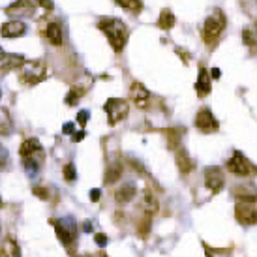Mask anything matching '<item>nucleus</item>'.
<instances>
[{
  "instance_id": "obj_42",
  "label": "nucleus",
  "mask_w": 257,
  "mask_h": 257,
  "mask_svg": "<svg viewBox=\"0 0 257 257\" xmlns=\"http://www.w3.org/2000/svg\"><path fill=\"white\" fill-rule=\"evenodd\" d=\"M81 257H90V255H81Z\"/></svg>"
},
{
  "instance_id": "obj_38",
  "label": "nucleus",
  "mask_w": 257,
  "mask_h": 257,
  "mask_svg": "<svg viewBox=\"0 0 257 257\" xmlns=\"http://www.w3.org/2000/svg\"><path fill=\"white\" fill-rule=\"evenodd\" d=\"M83 137H85V132H77V134H75V136H73L72 139L75 141V143H79V141H81Z\"/></svg>"
},
{
  "instance_id": "obj_14",
  "label": "nucleus",
  "mask_w": 257,
  "mask_h": 257,
  "mask_svg": "<svg viewBox=\"0 0 257 257\" xmlns=\"http://www.w3.org/2000/svg\"><path fill=\"white\" fill-rule=\"evenodd\" d=\"M130 96H132V101H134L139 109H145L149 105L150 92L141 85V83H134V85L130 86Z\"/></svg>"
},
{
  "instance_id": "obj_2",
  "label": "nucleus",
  "mask_w": 257,
  "mask_h": 257,
  "mask_svg": "<svg viewBox=\"0 0 257 257\" xmlns=\"http://www.w3.org/2000/svg\"><path fill=\"white\" fill-rule=\"evenodd\" d=\"M21 156H23V165H25V171L29 173L30 177H36L40 173V167L43 164V149L42 143L30 137L25 143L21 145Z\"/></svg>"
},
{
  "instance_id": "obj_16",
  "label": "nucleus",
  "mask_w": 257,
  "mask_h": 257,
  "mask_svg": "<svg viewBox=\"0 0 257 257\" xmlns=\"http://www.w3.org/2000/svg\"><path fill=\"white\" fill-rule=\"evenodd\" d=\"M45 38H47V42H49L53 47H60L62 42H64V34H62L60 23H57V21L49 23L47 29H45Z\"/></svg>"
},
{
  "instance_id": "obj_27",
  "label": "nucleus",
  "mask_w": 257,
  "mask_h": 257,
  "mask_svg": "<svg viewBox=\"0 0 257 257\" xmlns=\"http://www.w3.org/2000/svg\"><path fill=\"white\" fill-rule=\"evenodd\" d=\"M83 94H85V90L75 86V88H72V90L68 92V96H66V103H68V105H77L79 100L83 98Z\"/></svg>"
},
{
  "instance_id": "obj_36",
  "label": "nucleus",
  "mask_w": 257,
  "mask_h": 257,
  "mask_svg": "<svg viewBox=\"0 0 257 257\" xmlns=\"http://www.w3.org/2000/svg\"><path fill=\"white\" fill-rule=\"evenodd\" d=\"M100 197H101L100 190H92V192H90V199H92L94 203H98V201H100Z\"/></svg>"
},
{
  "instance_id": "obj_15",
  "label": "nucleus",
  "mask_w": 257,
  "mask_h": 257,
  "mask_svg": "<svg viewBox=\"0 0 257 257\" xmlns=\"http://www.w3.org/2000/svg\"><path fill=\"white\" fill-rule=\"evenodd\" d=\"M233 195L242 203H255L257 188L253 184H238L233 188Z\"/></svg>"
},
{
  "instance_id": "obj_45",
  "label": "nucleus",
  "mask_w": 257,
  "mask_h": 257,
  "mask_svg": "<svg viewBox=\"0 0 257 257\" xmlns=\"http://www.w3.org/2000/svg\"><path fill=\"white\" fill-rule=\"evenodd\" d=\"M255 2H257V0H255Z\"/></svg>"
},
{
  "instance_id": "obj_35",
  "label": "nucleus",
  "mask_w": 257,
  "mask_h": 257,
  "mask_svg": "<svg viewBox=\"0 0 257 257\" xmlns=\"http://www.w3.org/2000/svg\"><path fill=\"white\" fill-rule=\"evenodd\" d=\"M36 2H38V6H43L45 10H51V8H53V2H51V0H36Z\"/></svg>"
},
{
  "instance_id": "obj_7",
  "label": "nucleus",
  "mask_w": 257,
  "mask_h": 257,
  "mask_svg": "<svg viewBox=\"0 0 257 257\" xmlns=\"http://www.w3.org/2000/svg\"><path fill=\"white\" fill-rule=\"evenodd\" d=\"M53 223H55V231H57V236L60 238V242L70 244L75 240V236H77V225H75L73 218L66 216V218L53 221Z\"/></svg>"
},
{
  "instance_id": "obj_19",
  "label": "nucleus",
  "mask_w": 257,
  "mask_h": 257,
  "mask_svg": "<svg viewBox=\"0 0 257 257\" xmlns=\"http://www.w3.org/2000/svg\"><path fill=\"white\" fill-rule=\"evenodd\" d=\"M195 90L201 98L207 96L210 92V73L207 72V68H201L199 70V77H197V83H195Z\"/></svg>"
},
{
  "instance_id": "obj_40",
  "label": "nucleus",
  "mask_w": 257,
  "mask_h": 257,
  "mask_svg": "<svg viewBox=\"0 0 257 257\" xmlns=\"http://www.w3.org/2000/svg\"><path fill=\"white\" fill-rule=\"evenodd\" d=\"M2 205H4V203H2V199H0V208H2Z\"/></svg>"
},
{
  "instance_id": "obj_44",
  "label": "nucleus",
  "mask_w": 257,
  "mask_h": 257,
  "mask_svg": "<svg viewBox=\"0 0 257 257\" xmlns=\"http://www.w3.org/2000/svg\"><path fill=\"white\" fill-rule=\"evenodd\" d=\"M100 257H107V255H100Z\"/></svg>"
},
{
  "instance_id": "obj_12",
  "label": "nucleus",
  "mask_w": 257,
  "mask_h": 257,
  "mask_svg": "<svg viewBox=\"0 0 257 257\" xmlns=\"http://www.w3.org/2000/svg\"><path fill=\"white\" fill-rule=\"evenodd\" d=\"M205 184L212 193L221 192L225 179H223V173H221L220 167H207L205 169Z\"/></svg>"
},
{
  "instance_id": "obj_10",
  "label": "nucleus",
  "mask_w": 257,
  "mask_h": 257,
  "mask_svg": "<svg viewBox=\"0 0 257 257\" xmlns=\"http://www.w3.org/2000/svg\"><path fill=\"white\" fill-rule=\"evenodd\" d=\"M36 10V2L34 0H17L12 6L6 8V14L12 15V17H17V19H25V17H30Z\"/></svg>"
},
{
  "instance_id": "obj_1",
  "label": "nucleus",
  "mask_w": 257,
  "mask_h": 257,
  "mask_svg": "<svg viewBox=\"0 0 257 257\" xmlns=\"http://www.w3.org/2000/svg\"><path fill=\"white\" fill-rule=\"evenodd\" d=\"M98 29L105 34V38L109 40L111 47L116 53H120L124 49V45L128 42V29L120 19H114V17H101L98 21Z\"/></svg>"
},
{
  "instance_id": "obj_21",
  "label": "nucleus",
  "mask_w": 257,
  "mask_h": 257,
  "mask_svg": "<svg viewBox=\"0 0 257 257\" xmlns=\"http://www.w3.org/2000/svg\"><path fill=\"white\" fill-rule=\"evenodd\" d=\"M175 25H177V17L173 15L171 10H162L160 19H158V27L164 30H171Z\"/></svg>"
},
{
  "instance_id": "obj_28",
  "label": "nucleus",
  "mask_w": 257,
  "mask_h": 257,
  "mask_svg": "<svg viewBox=\"0 0 257 257\" xmlns=\"http://www.w3.org/2000/svg\"><path fill=\"white\" fill-rule=\"evenodd\" d=\"M165 136L169 137V147H171V149H177V147H179L180 134L177 132V130H167V132H165Z\"/></svg>"
},
{
  "instance_id": "obj_29",
  "label": "nucleus",
  "mask_w": 257,
  "mask_h": 257,
  "mask_svg": "<svg viewBox=\"0 0 257 257\" xmlns=\"http://www.w3.org/2000/svg\"><path fill=\"white\" fill-rule=\"evenodd\" d=\"M75 177H77V173H75V167H73V164H68L64 167V179L68 180V182H73V180H75Z\"/></svg>"
},
{
  "instance_id": "obj_30",
  "label": "nucleus",
  "mask_w": 257,
  "mask_h": 257,
  "mask_svg": "<svg viewBox=\"0 0 257 257\" xmlns=\"http://www.w3.org/2000/svg\"><path fill=\"white\" fill-rule=\"evenodd\" d=\"M34 193H36V197H40V199H43V201L49 199V192H47V188H40V186H36V188H34Z\"/></svg>"
},
{
  "instance_id": "obj_8",
  "label": "nucleus",
  "mask_w": 257,
  "mask_h": 257,
  "mask_svg": "<svg viewBox=\"0 0 257 257\" xmlns=\"http://www.w3.org/2000/svg\"><path fill=\"white\" fill-rule=\"evenodd\" d=\"M195 128L203 132V134H214L220 130V122L216 120V116L212 114V111L207 107H203L195 116Z\"/></svg>"
},
{
  "instance_id": "obj_23",
  "label": "nucleus",
  "mask_w": 257,
  "mask_h": 257,
  "mask_svg": "<svg viewBox=\"0 0 257 257\" xmlns=\"http://www.w3.org/2000/svg\"><path fill=\"white\" fill-rule=\"evenodd\" d=\"M143 205H145V210H147V212H150V214L158 212V208H160L156 195L150 192V190H145V193H143Z\"/></svg>"
},
{
  "instance_id": "obj_41",
  "label": "nucleus",
  "mask_w": 257,
  "mask_h": 257,
  "mask_svg": "<svg viewBox=\"0 0 257 257\" xmlns=\"http://www.w3.org/2000/svg\"><path fill=\"white\" fill-rule=\"evenodd\" d=\"M0 98H2V90H0Z\"/></svg>"
},
{
  "instance_id": "obj_26",
  "label": "nucleus",
  "mask_w": 257,
  "mask_h": 257,
  "mask_svg": "<svg viewBox=\"0 0 257 257\" xmlns=\"http://www.w3.org/2000/svg\"><path fill=\"white\" fill-rule=\"evenodd\" d=\"M116 4L124 10H128L132 14H137V12H141L143 10V4H141V0H114Z\"/></svg>"
},
{
  "instance_id": "obj_22",
  "label": "nucleus",
  "mask_w": 257,
  "mask_h": 257,
  "mask_svg": "<svg viewBox=\"0 0 257 257\" xmlns=\"http://www.w3.org/2000/svg\"><path fill=\"white\" fill-rule=\"evenodd\" d=\"M120 177H122V164L120 162H113V164H109L107 171H105V184H114Z\"/></svg>"
},
{
  "instance_id": "obj_13",
  "label": "nucleus",
  "mask_w": 257,
  "mask_h": 257,
  "mask_svg": "<svg viewBox=\"0 0 257 257\" xmlns=\"http://www.w3.org/2000/svg\"><path fill=\"white\" fill-rule=\"evenodd\" d=\"M25 32H27V23L19 21V19H12L0 27V36L2 38H19Z\"/></svg>"
},
{
  "instance_id": "obj_31",
  "label": "nucleus",
  "mask_w": 257,
  "mask_h": 257,
  "mask_svg": "<svg viewBox=\"0 0 257 257\" xmlns=\"http://www.w3.org/2000/svg\"><path fill=\"white\" fill-rule=\"evenodd\" d=\"M88 118H90V113H88V111H79L77 122L81 124V126H85L86 122H88Z\"/></svg>"
},
{
  "instance_id": "obj_18",
  "label": "nucleus",
  "mask_w": 257,
  "mask_h": 257,
  "mask_svg": "<svg viewBox=\"0 0 257 257\" xmlns=\"http://www.w3.org/2000/svg\"><path fill=\"white\" fill-rule=\"evenodd\" d=\"M177 167H179V171L182 173V175H188V173H192L193 167H195L193 160L188 156V152H186L184 149L177 150Z\"/></svg>"
},
{
  "instance_id": "obj_33",
  "label": "nucleus",
  "mask_w": 257,
  "mask_h": 257,
  "mask_svg": "<svg viewBox=\"0 0 257 257\" xmlns=\"http://www.w3.org/2000/svg\"><path fill=\"white\" fill-rule=\"evenodd\" d=\"M94 240H96V244H98V246H105V244H107V236H105V235H96V236H94Z\"/></svg>"
},
{
  "instance_id": "obj_9",
  "label": "nucleus",
  "mask_w": 257,
  "mask_h": 257,
  "mask_svg": "<svg viewBox=\"0 0 257 257\" xmlns=\"http://www.w3.org/2000/svg\"><path fill=\"white\" fill-rule=\"evenodd\" d=\"M235 218L242 225H255L257 223V207L253 203H242L238 201L235 207Z\"/></svg>"
},
{
  "instance_id": "obj_11",
  "label": "nucleus",
  "mask_w": 257,
  "mask_h": 257,
  "mask_svg": "<svg viewBox=\"0 0 257 257\" xmlns=\"http://www.w3.org/2000/svg\"><path fill=\"white\" fill-rule=\"evenodd\" d=\"M27 62V58L17 53H8L0 47V70L2 72H12V70H19L23 64Z\"/></svg>"
},
{
  "instance_id": "obj_34",
  "label": "nucleus",
  "mask_w": 257,
  "mask_h": 257,
  "mask_svg": "<svg viewBox=\"0 0 257 257\" xmlns=\"http://www.w3.org/2000/svg\"><path fill=\"white\" fill-rule=\"evenodd\" d=\"M73 130H75V126H73L72 122H68V124H64V128H62V132H64L66 136H72Z\"/></svg>"
},
{
  "instance_id": "obj_43",
  "label": "nucleus",
  "mask_w": 257,
  "mask_h": 257,
  "mask_svg": "<svg viewBox=\"0 0 257 257\" xmlns=\"http://www.w3.org/2000/svg\"><path fill=\"white\" fill-rule=\"evenodd\" d=\"M255 30H257V21H255Z\"/></svg>"
},
{
  "instance_id": "obj_6",
  "label": "nucleus",
  "mask_w": 257,
  "mask_h": 257,
  "mask_svg": "<svg viewBox=\"0 0 257 257\" xmlns=\"http://www.w3.org/2000/svg\"><path fill=\"white\" fill-rule=\"evenodd\" d=\"M45 77V66L40 60L25 62L21 68V81L27 85H38Z\"/></svg>"
},
{
  "instance_id": "obj_25",
  "label": "nucleus",
  "mask_w": 257,
  "mask_h": 257,
  "mask_svg": "<svg viewBox=\"0 0 257 257\" xmlns=\"http://www.w3.org/2000/svg\"><path fill=\"white\" fill-rule=\"evenodd\" d=\"M242 40H244V43H246V47H248L253 55H257V34H253L250 29H244Z\"/></svg>"
},
{
  "instance_id": "obj_37",
  "label": "nucleus",
  "mask_w": 257,
  "mask_h": 257,
  "mask_svg": "<svg viewBox=\"0 0 257 257\" xmlns=\"http://www.w3.org/2000/svg\"><path fill=\"white\" fill-rule=\"evenodd\" d=\"M83 231H85V233H92V223H90V221H85V223H83Z\"/></svg>"
},
{
  "instance_id": "obj_32",
  "label": "nucleus",
  "mask_w": 257,
  "mask_h": 257,
  "mask_svg": "<svg viewBox=\"0 0 257 257\" xmlns=\"http://www.w3.org/2000/svg\"><path fill=\"white\" fill-rule=\"evenodd\" d=\"M6 164H8V150L0 145V169L6 167Z\"/></svg>"
},
{
  "instance_id": "obj_3",
  "label": "nucleus",
  "mask_w": 257,
  "mask_h": 257,
  "mask_svg": "<svg viewBox=\"0 0 257 257\" xmlns=\"http://www.w3.org/2000/svg\"><path fill=\"white\" fill-rule=\"evenodd\" d=\"M223 29H225V15L221 14V12H216L214 15L207 17V21L203 25V40L208 45H214L220 40Z\"/></svg>"
},
{
  "instance_id": "obj_5",
  "label": "nucleus",
  "mask_w": 257,
  "mask_h": 257,
  "mask_svg": "<svg viewBox=\"0 0 257 257\" xmlns=\"http://www.w3.org/2000/svg\"><path fill=\"white\" fill-rule=\"evenodd\" d=\"M105 113H107V118H109V124L114 126V124H118L120 120H124L126 116H128V111H130V105L126 100H120V98H109L105 101Z\"/></svg>"
},
{
  "instance_id": "obj_17",
  "label": "nucleus",
  "mask_w": 257,
  "mask_h": 257,
  "mask_svg": "<svg viewBox=\"0 0 257 257\" xmlns=\"http://www.w3.org/2000/svg\"><path fill=\"white\" fill-rule=\"evenodd\" d=\"M134 195H136V186L132 184V182H126V184H122L116 193H114V201L116 203H120V205H126L130 201L134 199Z\"/></svg>"
},
{
  "instance_id": "obj_39",
  "label": "nucleus",
  "mask_w": 257,
  "mask_h": 257,
  "mask_svg": "<svg viewBox=\"0 0 257 257\" xmlns=\"http://www.w3.org/2000/svg\"><path fill=\"white\" fill-rule=\"evenodd\" d=\"M221 75V72L220 70H218V68H214V70H212V72H210V77H214V79H218Z\"/></svg>"
},
{
  "instance_id": "obj_24",
  "label": "nucleus",
  "mask_w": 257,
  "mask_h": 257,
  "mask_svg": "<svg viewBox=\"0 0 257 257\" xmlns=\"http://www.w3.org/2000/svg\"><path fill=\"white\" fill-rule=\"evenodd\" d=\"M2 257H21V250H19V246H17V242L15 240H6L4 242V246H2Z\"/></svg>"
},
{
  "instance_id": "obj_4",
  "label": "nucleus",
  "mask_w": 257,
  "mask_h": 257,
  "mask_svg": "<svg viewBox=\"0 0 257 257\" xmlns=\"http://www.w3.org/2000/svg\"><path fill=\"white\" fill-rule=\"evenodd\" d=\"M227 169L236 177H251L257 175V167L251 164L242 152H235L233 156L227 160Z\"/></svg>"
},
{
  "instance_id": "obj_20",
  "label": "nucleus",
  "mask_w": 257,
  "mask_h": 257,
  "mask_svg": "<svg viewBox=\"0 0 257 257\" xmlns=\"http://www.w3.org/2000/svg\"><path fill=\"white\" fill-rule=\"evenodd\" d=\"M14 130V122L6 107H0V136H10Z\"/></svg>"
}]
</instances>
